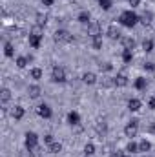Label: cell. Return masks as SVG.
I'll return each instance as SVG.
<instances>
[{"label":"cell","instance_id":"17","mask_svg":"<svg viewBox=\"0 0 155 157\" xmlns=\"http://www.w3.org/2000/svg\"><path fill=\"white\" fill-rule=\"evenodd\" d=\"M68 122H70L71 126H77L78 122H80V115H78V112H70V113H68Z\"/></svg>","mask_w":155,"mask_h":157},{"label":"cell","instance_id":"32","mask_svg":"<svg viewBox=\"0 0 155 157\" xmlns=\"http://www.w3.org/2000/svg\"><path fill=\"white\" fill-rule=\"evenodd\" d=\"M135 88H137V90H146V78L139 77L137 80H135Z\"/></svg>","mask_w":155,"mask_h":157},{"label":"cell","instance_id":"30","mask_svg":"<svg viewBox=\"0 0 155 157\" xmlns=\"http://www.w3.org/2000/svg\"><path fill=\"white\" fill-rule=\"evenodd\" d=\"M99 6H100V9H104V11H108V9H112V6H113V2H112V0H99Z\"/></svg>","mask_w":155,"mask_h":157},{"label":"cell","instance_id":"10","mask_svg":"<svg viewBox=\"0 0 155 157\" xmlns=\"http://www.w3.org/2000/svg\"><path fill=\"white\" fill-rule=\"evenodd\" d=\"M37 113L44 119H51V115H53V112H51V108L47 104H40L39 108H37Z\"/></svg>","mask_w":155,"mask_h":157},{"label":"cell","instance_id":"15","mask_svg":"<svg viewBox=\"0 0 155 157\" xmlns=\"http://www.w3.org/2000/svg\"><path fill=\"white\" fill-rule=\"evenodd\" d=\"M11 101V90L9 88H2L0 90V102L2 104H7Z\"/></svg>","mask_w":155,"mask_h":157},{"label":"cell","instance_id":"39","mask_svg":"<svg viewBox=\"0 0 155 157\" xmlns=\"http://www.w3.org/2000/svg\"><path fill=\"white\" fill-rule=\"evenodd\" d=\"M128 2H130V6H131V7H137V6L141 4V0H128Z\"/></svg>","mask_w":155,"mask_h":157},{"label":"cell","instance_id":"4","mask_svg":"<svg viewBox=\"0 0 155 157\" xmlns=\"http://www.w3.org/2000/svg\"><path fill=\"white\" fill-rule=\"evenodd\" d=\"M53 39H55V42H59V44H70L73 40V35L70 31H66V29H57L55 35H53Z\"/></svg>","mask_w":155,"mask_h":157},{"label":"cell","instance_id":"28","mask_svg":"<svg viewBox=\"0 0 155 157\" xmlns=\"http://www.w3.org/2000/svg\"><path fill=\"white\" fill-rule=\"evenodd\" d=\"M126 152H128V154H137V152H139V144L133 143V141H130L128 146H126Z\"/></svg>","mask_w":155,"mask_h":157},{"label":"cell","instance_id":"26","mask_svg":"<svg viewBox=\"0 0 155 157\" xmlns=\"http://www.w3.org/2000/svg\"><path fill=\"white\" fill-rule=\"evenodd\" d=\"M4 53H6V57H13V55H15V48H13L11 42H6V46H4Z\"/></svg>","mask_w":155,"mask_h":157},{"label":"cell","instance_id":"21","mask_svg":"<svg viewBox=\"0 0 155 157\" xmlns=\"http://www.w3.org/2000/svg\"><path fill=\"white\" fill-rule=\"evenodd\" d=\"M150 148H152V143H150V141H146V139H142V141L139 143V152H142V154H146V152H150Z\"/></svg>","mask_w":155,"mask_h":157},{"label":"cell","instance_id":"7","mask_svg":"<svg viewBox=\"0 0 155 157\" xmlns=\"http://www.w3.org/2000/svg\"><path fill=\"white\" fill-rule=\"evenodd\" d=\"M88 35H89L91 39H93V37H97V35H100V24L91 20V22L88 24Z\"/></svg>","mask_w":155,"mask_h":157},{"label":"cell","instance_id":"6","mask_svg":"<svg viewBox=\"0 0 155 157\" xmlns=\"http://www.w3.org/2000/svg\"><path fill=\"white\" fill-rule=\"evenodd\" d=\"M51 77H53L55 82H66V70H64L62 66H55Z\"/></svg>","mask_w":155,"mask_h":157},{"label":"cell","instance_id":"23","mask_svg":"<svg viewBox=\"0 0 155 157\" xmlns=\"http://www.w3.org/2000/svg\"><path fill=\"white\" fill-rule=\"evenodd\" d=\"M142 49H144L146 53L153 51V40H152V39H144V40H142Z\"/></svg>","mask_w":155,"mask_h":157},{"label":"cell","instance_id":"22","mask_svg":"<svg viewBox=\"0 0 155 157\" xmlns=\"http://www.w3.org/2000/svg\"><path fill=\"white\" fill-rule=\"evenodd\" d=\"M35 20H37V24H39V26H46V22H47V15H46V13H42V11H39V13L35 15Z\"/></svg>","mask_w":155,"mask_h":157},{"label":"cell","instance_id":"18","mask_svg":"<svg viewBox=\"0 0 155 157\" xmlns=\"http://www.w3.org/2000/svg\"><path fill=\"white\" fill-rule=\"evenodd\" d=\"M77 20L80 24H89V22H91V15H89L88 11H80L78 17H77Z\"/></svg>","mask_w":155,"mask_h":157},{"label":"cell","instance_id":"19","mask_svg":"<svg viewBox=\"0 0 155 157\" xmlns=\"http://www.w3.org/2000/svg\"><path fill=\"white\" fill-rule=\"evenodd\" d=\"M82 80H84L86 84H95V82H97V75L91 73V71H86V73L82 75Z\"/></svg>","mask_w":155,"mask_h":157},{"label":"cell","instance_id":"12","mask_svg":"<svg viewBox=\"0 0 155 157\" xmlns=\"http://www.w3.org/2000/svg\"><path fill=\"white\" fill-rule=\"evenodd\" d=\"M113 80H115V86L117 88H124V86H128V75L126 73H117V77H113Z\"/></svg>","mask_w":155,"mask_h":157},{"label":"cell","instance_id":"31","mask_svg":"<svg viewBox=\"0 0 155 157\" xmlns=\"http://www.w3.org/2000/svg\"><path fill=\"white\" fill-rule=\"evenodd\" d=\"M29 75H31V78H35V80H40V78H42V70H40V68H33V70L29 71Z\"/></svg>","mask_w":155,"mask_h":157},{"label":"cell","instance_id":"14","mask_svg":"<svg viewBox=\"0 0 155 157\" xmlns=\"http://www.w3.org/2000/svg\"><path fill=\"white\" fill-rule=\"evenodd\" d=\"M24 113H26V110L22 108V106H13V110H11V117L15 119V121H20V119L24 117Z\"/></svg>","mask_w":155,"mask_h":157},{"label":"cell","instance_id":"9","mask_svg":"<svg viewBox=\"0 0 155 157\" xmlns=\"http://www.w3.org/2000/svg\"><path fill=\"white\" fill-rule=\"evenodd\" d=\"M95 132H97V135L102 139V137L108 133V124H106L104 121H97V124H95Z\"/></svg>","mask_w":155,"mask_h":157},{"label":"cell","instance_id":"20","mask_svg":"<svg viewBox=\"0 0 155 157\" xmlns=\"http://www.w3.org/2000/svg\"><path fill=\"white\" fill-rule=\"evenodd\" d=\"M122 46H124V49H133L135 48V40L131 39V37H122Z\"/></svg>","mask_w":155,"mask_h":157},{"label":"cell","instance_id":"40","mask_svg":"<svg viewBox=\"0 0 155 157\" xmlns=\"http://www.w3.org/2000/svg\"><path fill=\"white\" fill-rule=\"evenodd\" d=\"M53 2H55V0H42V4H44V6H47V7H49V6H53Z\"/></svg>","mask_w":155,"mask_h":157},{"label":"cell","instance_id":"33","mask_svg":"<svg viewBox=\"0 0 155 157\" xmlns=\"http://www.w3.org/2000/svg\"><path fill=\"white\" fill-rule=\"evenodd\" d=\"M28 62H29L28 57H18V59H17V66H18V68H26Z\"/></svg>","mask_w":155,"mask_h":157},{"label":"cell","instance_id":"25","mask_svg":"<svg viewBox=\"0 0 155 157\" xmlns=\"http://www.w3.org/2000/svg\"><path fill=\"white\" fill-rule=\"evenodd\" d=\"M84 154H86V157H91L93 154H95V144H93V143H86V146H84Z\"/></svg>","mask_w":155,"mask_h":157},{"label":"cell","instance_id":"24","mask_svg":"<svg viewBox=\"0 0 155 157\" xmlns=\"http://www.w3.org/2000/svg\"><path fill=\"white\" fill-rule=\"evenodd\" d=\"M91 46H93V49H102V37L100 35L93 37L91 39Z\"/></svg>","mask_w":155,"mask_h":157},{"label":"cell","instance_id":"37","mask_svg":"<svg viewBox=\"0 0 155 157\" xmlns=\"http://www.w3.org/2000/svg\"><path fill=\"white\" fill-rule=\"evenodd\" d=\"M144 70H148V71H155V64L153 62H146V64H144Z\"/></svg>","mask_w":155,"mask_h":157},{"label":"cell","instance_id":"1","mask_svg":"<svg viewBox=\"0 0 155 157\" xmlns=\"http://www.w3.org/2000/svg\"><path fill=\"white\" fill-rule=\"evenodd\" d=\"M119 20H120L122 26H126V28H133V26L139 22V15H135L131 9H130V11H122L120 17H119Z\"/></svg>","mask_w":155,"mask_h":157},{"label":"cell","instance_id":"16","mask_svg":"<svg viewBox=\"0 0 155 157\" xmlns=\"http://www.w3.org/2000/svg\"><path fill=\"white\" fill-rule=\"evenodd\" d=\"M141 106H142V104H141L139 99H130V101H128V110H130V112H139Z\"/></svg>","mask_w":155,"mask_h":157},{"label":"cell","instance_id":"38","mask_svg":"<svg viewBox=\"0 0 155 157\" xmlns=\"http://www.w3.org/2000/svg\"><path fill=\"white\" fill-rule=\"evenodd\" d=\"M148 106H150L152 110H155V97H150V99H148Z\"/></svg>","mask_w":155,"mask_h":157},{"label":"cell","instance_id":"13","mask_svg":"<svg viewBox=\"0 0 155 157\" xmlns=\"http://www.w3.org/2000/svg\"><path fill=\"white\" fill-rule=\"evenodd\" d=\"M152 20H153L152 11H144L142 15H139V22H141L142 26H150V24H152Z\"/></svg>","mask_w":155,"mask_h":157},{"label":"cell","instance_id":"35","mask_svg":"<svg viewBox=\"0 0 155 157\" xmlns=\"http://www.w3.org/2000/svg\"><path fill=\"white\" fill-rule=\"evenodd\" d=\"M99 68H100L102 71H112V70H113L112 62H100V64H99Z\"/></svg>","mask_w":155,"mask_h":157},{"label":"cell","instance_id":"5","mask_svg":"<svg viewBox=\"0 0 155 157\" xmlns=\"http://www.w3.org/2000/svg\"><path fill=\"white\" fill-rule=\"evenodd\" d=\"M137 133H139V121L133 119V121H130L124 126V135L130 137V139H133V137H137Z\"/></svg>","mask_w":155,"mask_h":157},{"label":"cell","instance_id":"8","mask_svg":"<svg viewBox=\"0 0 155 157\" xmlns=\"http://www.w3.org/2000/svg\"><path fill=\"white\" fill-rule=\"evenodd\" d=\"M108 37L112 40H119V39H122V33H120V29L117 28L115 24H112V26H108Z\"/></svg>","mask_w":155,"mask_h":157},{"label":"cell","instance_id":"2","mask_svg":"<svg viewBox=\"0 0 155 157\" xmlns=\"http://www.w3.org/2000/svg\"><path fill=\"white\" fill-rule=\"evenodd\" d=\"M26 148H28V152L31 154H37L39 152V135L35 133V132H28L26 133Z\"/></svg>","mask_w":155,"mask_h":157},{"label":"cell","instance_id":"36","mask_svg":"<svg viewBox=\"0 0 155 157\" xmlns=\"http://www.w3.org/2000/svg\"><path fill=\"white\" fill-rule=\"evenodd\" d=\"M44 143H46L47 146H49V144H53V143H55V135H51V133H46V135H44Z\"/></svg>","mask_w":155,"mask_h":157},{"label":"cell","instance_id":"27","mask_svg":"<svg viewBox=\"0 0 155 157\" xmlns=\"http://www.w3.org/2000/svg\"><path fill=\"white\" fill-rule=\"evenodd\" d=\"M131 59H133V51H131V49H124V51H122V60H124L126 64H130Z\"/></svg>","mask_w":155,"mask_h":157},{"label":"cell","instance_id":"3","mask_svg":"<svg viewBox=\"0 0 155 157\" xmlns=\"http://www.w3.org/2000/svg\"><path fill=\"white\" fill-rule=\"evenodd\" d=\"M40 42H42V26H35L33 29H31V33H29V44H31V48H35V49H39L40 48Z\"/></svg>","mask_w":155,"mask_h":157},{"label":"cell","instance_id":"41","mask_svg":"<svg viewBox=\"0 0 155 157\" xmlns=\"http://www.w3.org/2000/svg\"><path fill=\"white\" fill-rule=\"evenodd\" d=\"M150 130H152V132H155V124H152V126H150Z\"/></svg>","mask_w":155,"mask_h":157},{"label":"cell","instance_id":"11","mask_svg":"<svg viewBox=\"0 0 155 157\" xmlns=\"http://www.w3.org/2000/svg\"><path fill=\"white\" fill-rule=\"evenodd\" d=\"M40 93H42V90H40L39 84H31V86L28 88V97H29V99H39Z\"/></svg>","mask_w":155,"mask_h":157},{"label":"cell","instance_id":"34","mask_svg":"<svg viewBox=\"0 0 155 157\" xmlns=\"http://www.w3.org/2000/svg\"><path fill=\"white\" fill-rule=\"evenodd\" d=\"M102 86H104V88H112V86H115V80L112 77H104L102 78Z\"/></svg>","mask_w":155,"mask_h":157},{"label":"cell","instance_id":"29","mask_svg":"<svg viewBox=\"0 0 155 157\" xmlns=\"http://www.w3.org/2000/svg\"><path fill=\"white\" fill-rule=\"evenodd\" d=\"M49 152H51V154H59V152H62V144L55 141L53 144H49Z\"/></svg>","mask_w":155,"mask_h":157}]
</instances>
